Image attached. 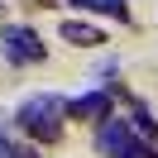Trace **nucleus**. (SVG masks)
<instances>
[{"instance_id": "obj_1", "label": "nucleus", "mask_w": 158, "mask_h": 158, "mask_svg": "<svg viewBox=\"0 0 158 158\" xmlns=\"http://www.w3.org/2000/svg\"><path fill=\"white\" fill-rule=\"evenodd\" d=\"M62 110H67L62 96H29L19 110H15V120H19L34 139H48L53 144V139L62 134Z\"/></svg>"}, {"instance_id": "obj_2", "label": "nucleus", "mask_w": 158, "mask_h": 158, "mask_svg": "<svg viewBox=\"0 0 158 158\" xmlns=\"http://www.w3.org/2000/svg\"><path fill=\"white\" fill-rule=\"evenodd\" d=\"M96 148L106 158H153V144H148L144 134H134L129 120H115V115L96 129Z\"/></svg>"}, {"instance_id": "obj_3", "label": "nucleus", "mask_w": 158, "mask_h": 158, "mask_svg": "<svg viewBox=\"0 0 158 158\" xmlns=\"http://www.w3.org/2000/svg\"><path fill=\"white\" fill-rule=\"evenodd\" d=\"M0 53H5V62H43V39L34 29H24V24H10V29L0 34Z\"/></svg>"}, {"instance_id": "obj_4", "label": "nucleus", "mask_w": 158, "mask_h": 158, "mask_svg": "<svg viewBox=\"0 0 158 158\" xmlns=\"http://www.w3.org/2000/svg\"><path fill=\"white\" fill-rule=\"evenodd\" d=\"M67 115H77V120H96V125H106V120L115 115V96H110L106 86H96V91H81V96H72V101H67Z\"/></svg>"}, {"instance_id": "obj_5", "label": "nucleus", "mask_w": 158, "mask_h": 158, "mask_svg": "<svg viewBox=\"0 0 158 158\" xmlns=\"http://www.w3.org/2000/svg\"><path fill=\"white\" fill-rule=\"evenodd\" d=\"M62 39H67V43H77V48H101V43H106V34H101L96 24L67 19V24H62Z\"/></svg>"}, {"instance_id": "obj_6", "label": "nucleus", "mask_w": 158, "mask_h": 158, "mask_svg": "<svg viewBox=\"0 0 158 158\" xmlns=\"http://www.w3.org/2000/svg\"><path fill=\"white\" fill-rule=\"evenodd\" d=\"M129 125H134V134H144L148 144L158 139V120L148 115V106H139V101H134V110H129Z\"/></svg>"}]
</instances>
